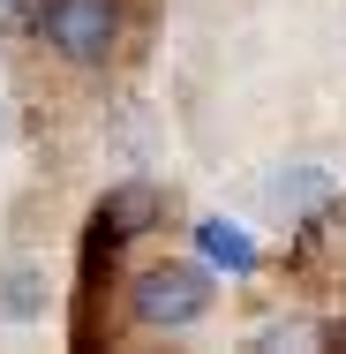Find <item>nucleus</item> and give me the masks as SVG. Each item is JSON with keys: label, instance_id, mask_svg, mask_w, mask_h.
<instances>
[{"label": "nucleus", "instance_id": "nucleus-2", "mask_svg": "<svg viewBox=\"0 0 346 354\" xmlns=\"http://www.w3.org/2000/svg\"><path fill=\"white\" fill-rule=\"evenodd\" d=\"M38 30H46V46H53L61 61L90 68V61L113 53V38H121V8H113V0H46Z\"/></svg>", "mask_w": 346, "mask_h": 354}, {"label": "nucleus", "instance_id": "nucleus-1", "mask_svg": "<svg viewBox=\"0 0 346 354\" xmlns=\"http://www.w3.org/2000/svg\"><path fill=\"white\" fill-rule=\"evenodd\" d=\"M128 309H136V324H151V332H189L211 309V272L204 264H151L128 286Z\"/></svg>", "mask_w": 346, "mask_h": 354}, {"label": "nucleus", "instance_id": "nucleus-4", "mask_svg": "<svg viewBox=\"0 0 346 354\" xmlns=\"http://www.w3.org/2000/svg\"><path fill=\"white\" fill-rule=\"evenodd\" d=\"M143 218H158V189H113L98 204V234H143Z\"/></svg>", "mask_w": 346, "mask_h": 354}, {"label": "nucleus", "instance_id": "nucleus-5", "mask_svg": "<svg viewBox=\"0 0 346 354\" xmlns=\"http://www.w3.org/2000/svg\"><path fill=\"white\" fill-rule=\"evenodd\" d=\"M46 15V0H0V38H30Z\"/></svg>", "mask_w": 346, "mask_h": 354}, {"label": "nucleus", "instance_id": "nucleus-3", "mask_svg": "<svg viewBox=\"0 0 346 354\" xmlns=\"http://www.w3.org/2000/svg\"><path fill=\"white\" fill-rule=\"evenodd\" d=\"M196 249H204L211 264H226V272H256V241H249V226H233V218H204V226H196Z\"/></svg>", "mask_w": 346, "mask_h": 354}]
</instances>
